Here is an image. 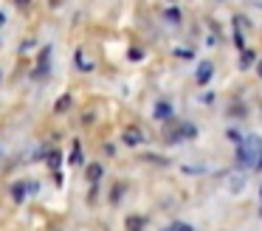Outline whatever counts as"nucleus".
<instances>
[{
    "mask_svg": "<svg viewBox=\"0 0 262 231\" xmlns=\"http://www.w3.org/2000/svg\"><path fill=\"white\" fill-rule=\"evenodd\" d=\"M256 73H259V79H262V59L256 62Z\"/></svg>",
    "mask_w": 262,
    "mask_h": 231,
    "instance_id": "nucleus-17",
    "label": "nucleus"
},
{
    "mask_svg": "<svg viewBox=\"0 0 262 231\" xmlns=\"http://www.w3.org/2000/svg\"><path fill=\"white\" fill-rule=\"evenodd\" d=\"M211 73H214V68H211V62H200L198 65V73H194V79H198V85H206L211 79Z\"/></svg>",
    "mask_w": 262,
    "mask_h": 231,
    "instance_id": "nucleus-3",
    "label": "nucleus"
},
{
    "mask_svg": "<svg viewBox=\"0 0 262 231\" xmlns=\"http://www.w3.org/2000/svg\"><path fill=\"white\" fill-rule=\"evenodd\" d=\"M141 56H144V54H141L138 48H133V51H130V59H141Z\"/></svg>",
    "mask_w": 262,
    "mask_h": 231,
    "instance_id": "nucleus-15",
    "label": "nucleus"
},
{
    "mask_svg": "<svg viewBox=\"0 0 262 231\" xmlns=\"http://www.w3.org/2000/svg\"><path fill=\"white\" fill-rule=\"evenodd\" d=\"M166 20L178 23V20H181V11H178V9H166Z\"/></svg>",
    "mask_w": 262,
    "mask_h": 231,
    "instance_id": "nucleus-11",
    "label": "nucleus"
},
{
    "mask_svg": "<svg viewBox=\"0 0 262 231\" xmlns=\"http://www.w3.org/2000/svg\"><path fill=\"white\" fill-rule=\"evenodd\" d=\"M166 231H178V225H172V228H166Z\"/></svg>",
    "mask_w": 262,
    "mask_h": 231,
    "instance_id": "nucleus-19",
    "label": "nucleus"
},
{
    "mask_svg": "<svg viewBox=\"0 0 262 231\" xmlns=\"http://www.w3.org/2000/svg\"><path fill=\"white\" fill-rule=\"evenodd\" d=\"M121 141H124L127 146H138V144H144V133L138 127H127L124 133H121Z\"/></svg>",
    "mask_w": 262,
    "mask_h": 231,
    "instance_id": "nucleus-2",
    "label": "nucleus"
},
{
    "mask_svg": "<svg viewBox=\"0 0 262 231\" xmlns=\"http://www.w3.org/2000/svg\"><path fill=\"white\" fill-rule=\"evenodd\" d=\"M26 192H29V183H14V186H12V197H14L17 203L26 197Z\"/></svg>",
    "mask_w": 262,
    "mask_h": 231,
    "instance_id": "nucleus-5",
    "label": "nucleus"
},
{
    "mask_svg": "<svg viewBox=\"0 0 262 231\" xmlns=\"http://www.w3.org/2000/svg\"><path fill=\"white\" fill-rule=\"evenodd\" d=\"M76 62H79V68H82V71H91V68H93L91 62H88L85 56H82V51H79V54H76Z\"/></svg>",
    "mask_w": 262,
    "mask_h": 231,
    "instance_id": "nucleus-12",
    "label": "nucleus"
},
{
    "mask_svg": "<svg viewBox=\"0 0 262 231\" xmlns=\"http://www.w3.org/2000/svg\"><path fill=\"white\" fill-rule=\"evenodd\" d=\"M17 3H20V6H26V3H29V0H17Z\"/></svg>",
    "mask_w": 262,
    "mask_h": 231,
    "instance_id": "nucleus-18",
    "label": "nucleus"
},
{
    "mask_svg": "<svg viewBox=\"0 0 262 231\" xmlns=\"http://www.w3.org/2000/svg\"><path fill=\"white\" fill-rule=\"evenodd\" d=\"M259 214H262V212H259Z\"/></svg>",
    "mask_w": 262,
    "mask_h": 231,
    "instance_id": "nucleus-20",
    "label": "nucleus"
},
{
    "mask_svg": "<svg viewBox=\"0 0 262 231\" xmlns=\"http://www.w3.org/2000/svg\"><path fill=\"white\" fill-rule=\"evenodd\" d=\"M88 178H91V183H96V180L102 178V166H99V163H93V166L88 169Z\"/></svg>",
    "mask_w": 262,
    "mask_h": 231,
    "instance_id": "nucleus-8",
    "label": "nucleus"
},
{
    "mask_svg": "<svg viewBox=\"0 0 262 231\" xmlns=\"http://www.w3.org/2000/svg\"><path fill=\"white\" fill-rule=\"evenodd\" d=\"M155 118H158V121H169L172 118V104L169 101H158V104H155Z\"/></svg>",
    "mask_w": 262,
    "mask_h": 231,
    "instance_id": "nucleus-4",
    "label": "nucleus"
},
{
    "mask_svg": "<svg viewBox=\"0 0 262 231\" xmlns=\"http://www.w3.org/2000/svg\"><path fill=\"white\" fill-rule=\"evenodd\" d=\"M251 59H254V51H243V62H239V65L248 68V65H251Z\"/></svg>",
    "mask_w": 262,
    "mask_h": 231,
    "instance_id": "nucleus-14",
    "label": "nucleus"
},
{
    "mask_svg": "<svg viewBox=\"0 0 262 231\" xmlns=\"http://www.w3.org/2000/svg\"><path fill=\"white\" fill-rule=\"evenodd\" d=\"M71 163H82V150H79V144H74V152H71Z\"/></svg>",
    "mask_w": 262,
    "mask_h": 231,
    "instance_id": "nucleus-10",
    "label": "nucleus"
},
{
    "mask_svg": "<svg viewBox=\"0 0 262 231\" xmlns=\"http://www.w3.org/2000/svg\"><path fill=\"white\" fill-rule=\"evenodd\" d=\"M237 166L239 169H262V141L248 135L243 144H237Z\"/></svg>",
    "mask_w": 262,
    "mask_h": 231,
    "instance_id": "nucleus-1",
    "label": "nucleus"
},
{
    "mask_svg": "<svg viewBox=\"0 0 262 231\" xmlns=\"http://www.w3.org/2000/svg\"><path fill=\"white\" fill-rule=\"evenodd\" d=\"M127 228H130V231H141L144 228V217H130V220H127Z\"/></svg>",
    "mask_w": 262,
    "mask_h": 231,
    "instance_id": "nucleus-7",
    "label": "nucleus"
},
{
    "mask_svg": "<svg viewBox=\"0 0 262 231\" xmlns=\"http://www.w3.org/2000/svg\"><path fill=\"white\" fill-rule=\"evenodd\" d=\"M46 161H48V166H51V169H59V163H62V155H59L57 150H51V152L46 155Z\"/></svg>",
    "mask_w": 262,
    "mask_h": 231,
    "instance_id": "nucleus-6",
    "label": "nucleus"
},
{
    "mask_svg": "<svg viewBox=\"0 0 262 231\" xmlns=\"http://www.w3.org/2000/svg\"><path fill=\"white\" fill-rule=\"evenodd\" d=\"M178 231H194V228H192V225H181V223H178Z\"/></svg>",
    "mask_w": 262,
    "mask_h": 231,
    "instance_id": "nucleus-16",
    "label": "nucleus"
},
{
    "mask_svg": "<svg viewBox=\"0 0 262 231\" xmlns=\"http://www.w3.org/2000/svg\"><path fill=\"white\" fill-rule=\"evenodd\" d=\"M175 54L181 56V59H192V56H194V51H192V48H178Z\"/></svg>",
    "mask_w": 262,
    "mask_h": 231,
    "instance_id": "nucleus-13",
    "label": "nucleus"
},
{
    "mask_svg": "<svg viewBox=\"0 0 262 231\" xmlns=\"http://www.w3.org/2000/svg\"><path fill=\"white\" fill-rule=\"evenodd\" d=\"M71 107V96H62V99L57 101V113H62V110H68Z\"/></svg>",
    "mask_w": 262,
    "mask_h": 231,
    "instance_id": "nucleus-9",
    "label": "nucleus"
}]
</instances>
